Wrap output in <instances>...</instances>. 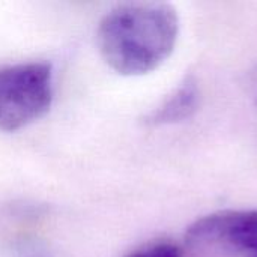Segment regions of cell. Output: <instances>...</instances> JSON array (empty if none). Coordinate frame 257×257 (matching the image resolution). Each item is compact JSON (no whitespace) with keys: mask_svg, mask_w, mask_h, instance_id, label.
Segmentation results:
<instances>
[{"mask_svg":"<svg viewBox=\"0 0 257 257\" xmlns=\"http://www.w3.org/2000/svg\"><path fill=\"white\" fill-rule=\"evenodd\" d=\"M179 35L176 9L164 2H130L113 8L98 27L105 63L120 75H145L173 53Z\"/></svg>","mask_w":257,"mask_h":257,"instance_id":"obj_1","label":"cell"},{"mask_svg":"<svg viewBox=\"0 0 257 257\" xmlns=\"http://www.w3.org/2000/svg\"><path fill=\"white\" fill-rule=\"evenodd\" d=\"M53 102V69L47 62L0 66V131H17L41 119Z\"/></svg>","mask_w":257,"mask_h":257,"instance_id":"obj_2","label":"cell"},{"mask_svg":"<svg viewBox=\"0 0 257 257\" xmlns=\"http://www.w3.org/2000/svg\"><path fill=\"white\" fill-rule=\"evenodd\" d=\"M191 248L257 257V209H227L196 220L185 233Z\"/></svg>","mask_w":257,"mask_h":257,"instance_id":"obj_3","label":"cell"},{"mask_svg":"<svg viewBox=\"0 0 257 257\" xmlns=\"http://www.w3.org/2000/svg\"><path fill=\"white\" fill-rule=\"evenodd\" d=\"M197 104L199 86L196 78L188 75L160 107L152 110L143 119V123L148 126H161L182 122L196 111Z\"/></svg>","mask_w":257,"mask_h":257,"instance_id":"obj_4","label":"cell"},{"mask_svg":"<svg viewBox=\"0 0 257 257\" xmlns=\"http://www.w3.org/2000/svg\"><path fill=\"white\" fill-rule=\"evenodd\" d=\"M126 257H184V248L173 241L161 239L134 250Z\"/></svg>","mask_w":257,"mask_h":257,"instance_id":"obj_5","label":"cell"}]
</instances>
